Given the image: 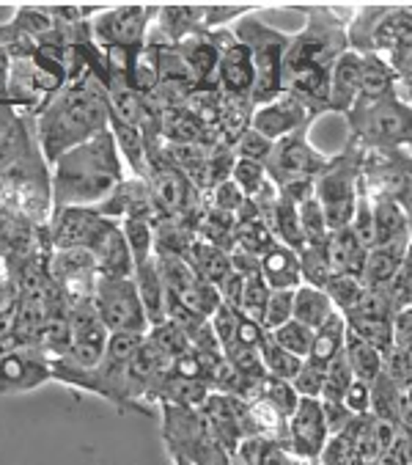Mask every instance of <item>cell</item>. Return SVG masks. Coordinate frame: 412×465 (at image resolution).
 Wrapping results in <instances>:
<instances>
[{
	"label": "cell",
	"mask_w": 412,
	"mask_h": 465,
	"mask_svg": "<svg viewBox=\"0 0 412 465\" xmlns=\"http://www.w3.org/2000/svg\"><path fill=\"white\" fill-rule=\"evenodd\" d=\"M305 28L291 36L283 64V94L297 97L317 119L330 114V77L344 53H349V23L358 6L299 4Z\"/></svg>",
	"instance_id": "6da1fadb"
},
{
	"label": "cell",
	"mask_w": 412,
	"mask_h": 465,
	"mask_svg": "<svg viewBox=\"0 0 412 465\" xmlns=\"http://www.w3.org/2000/svg\"><path fill=\"white\" fill-rule=\"evenodd\" d=\"M111 127L108 88L93 72L69 80L36 114V138L42 157L53 165L69 149L96 138Z\"/></svg>",
	"instance_id": "7a4b0ae2"
},
{
	"label": "cell",
	"mask_w": 412,
	"mask_h": 465,
	"mask_svg": "<svg viewBox=\"0 0 412 465\" xmlns=\"http://www.w3.org/2000/svg\"><path fill=\"white\" fill-rule=\"evenodd\" d=\"M127 171L130 168L108 127L96 138L69 149L50 165L53 210L105 204L127 179Z\"/></svg>",
	"instance_id": "3957f363"
},
{
	"label": "cell",
	"mask_w": 412,
	"mask_h": 465,
	"mask_svg": "<svg viewBox=\"0 0 412 465\" xmlns=\"http://www.w3.org/2000/svg\"><path fill=\"white\" fill-rule=\"evenodd\" d=\"M53 251H88L102 275H135L124 229L93 207H64L50 215Z\"/></svg>",
	"instance_id": "277c9868"
},
{
	"label": "cell",
	"mask_w": 412,
	"mask_h": 465,
	"mask_svg": "<svg viewBox=\"0 0 412 465\" xmlns=\"http://www.w3.org/2000/svg\"><path fill=\"white\" fill-rule=\"evenodd\" d=\"M349 50L379 55L398 74L412 61V6L366 4L355 9L349 23Z\"/></svg>",
	"instance_id": "5b68a950"
},
{
	"label": "cell",
	"mask_w": 412,
	"mask_h": 465,
	"mask_svg": "<svg viewBox=\"0 0 412 465\" xmlns=\"http://www.w3.org/2000/svg\"><path fill=\"white\" fill-rule=\"evenodd\" d=\"M231 34L250 50L253 69H256V88H253V105H267L283 94V64L291 47V34H283L267 25L256 12L237 20Z\"/></svg>",
	"instance_id": "8992f818"
},
{
	"label": "cell",
	"mask_w": 412,
	"mask_h": 465,
	"mask_svg": "<svg viewBox=\"0 0 412 465\" xmlns=\"http://www.w3.org/2000/svg\"><path fill=\"white\" fill-rule=\"evenodd\" d=\"M363 160L366 149L355 141H347L341 154L330 157V165L317 176V202L328 218L330 232L352 226L363 191Z\"/></svg>",
	"instance_id": "52a82bcc"
},
{
	"label": "cell",
	"mask_w": 412,
	"mask_h": 465,
	"mask_svg": "<svg viewBox=\"0 0 412 465\" xmlns=\"http://www.w3.org/2000/svg\"><path fill=\"white\" fill-rule=\"evenodd\" d=\"M349 141L363 149H409L412 146V105L398 94L377 103H358L347 116Z\"/></svg>",
	"instance_id": "ba28073f"
},
{
	"label": "cell",
	"mask_w": 412,
	"mask_h": 465,
	"mask_svg": "<svg viewBox=\"0 0 412 465\" xmlns=\"http://www.w3.org/2000/svg\"><path fill=\"white\" fill-rule=\"evenodd\" d=\"M93 309L111 333L146 336L152 331L135 275H102L93 295Z\"/></svg>",
	"instance_id": "9c48e42d"
},
{
	"label": "cell",
	"mask_w": 412,
	"mask_h": 465,
	"mask_svg": "<svg viewBox=\"0 0 412 465\" xmlns=\"http://www.w3.org/2000/svg\"><path fill=\"white\" fill-rule=\"evenodd\" d=\"M363 191L374 199H390L412 213V154L409 149H366Z\"/></svg>",
	"instance_id": "30bf717a"
},
{
	"label": "cell",
	"mask_w": 412,
	"mask_h": 465,
	"mask_svg": "<svg viewBox=\"0 0 412 465\" xmlns=\"http://www.w3.org/2000/svg\"><path fill=\"white\" fill-rule=\"evenodd\" d=\"M311 127L297 130L294 135L275 143V152L267 163V173L275 188H286L294 182H317V176L330 165V157L311 143Z\"/></svg>",
	"instance_id": "8fae6325"
},
{
	"label": "cell",
	"mask_w": 412,
	"mask_h": 465,
	"mask_svg": "<svg viewBox=\"0 0 412 465\" xmlns=\"http://www.w3.org/2000/svg\"><path fill=\"white\" fill-rule=\"evenodd\" d=\"M160 17V6H108L99 17L91 20V36L93 42L108 47H143L154 23Z\"/></svg>",
	"instance_id": "7c38bea8"
},
{
	"label": "cell",
	"mask_w": 412,
	"mask_h": 465,
	"mask_svg": "<svg viewBox=\"0 0 412 465\" xmlns=\"http://www.w3.org/2000/svg\"><path fill=\"white\" fill-rule=\"evenodd\" d=\"M50 278L69 303V309L93 303L99 284V264L88 251H53L50 256Z\"/></svg>",
	"instance_id": "4fadbf2b"
},
{
	"label": "cell",
	"mask_w": 412,
	"mask_h": 465,
	"mask_svg": "<svg viewBox=\"0 0 412 465\" xmlns=\"http://www.w3.org/2000/svg\"><path fill=\"white\" fill-rule=\"evenodd\" d=\"M201 416L210 427L212 438L231 454H237V449L256 435L253 419H250V402L231 397V394H221L212 391L210 400L203 402Z\"/></svg>",
	"instance_id": "5bb4252c"
},
{
	"label": "cell",
	"mask_w": 412,
	"mask_h": 465,
	"mask_svg": "<svg viewBox=\"0 0 412 465\" xmlns=\"http://www.w3.org/2000/svg\"><path fill=\"white\" fill-rule=\"evenodd\" d=\"M53 381V361L34 350L17 347L0 355V394H23L34 391Z\"/></svg>",
	"instance_id": "9a60e30c"
},
{
	"label": "cell",
	"mask_w": 412,
	"mask_h": 465,
	"mask_svg": "<svg viewBox=\"0 0 412 465\" xmlns=\"http://www.w3.org/2000/svg\"><path fill=\"white\" fill-rule=\"evenodd\" d=\"M330 440V427L322 411V400H299L294 416L289 419V449L308 462H317Z\"/></svg>",
	"instance_id": "2e32d148"
},
{
	"label": "cell",
	"mask_w": 412,
	"mask_h": 465,
	"mask_svg": "<svg viewBox=\"0 0 412 465\" xmlns=\"http://www.w3.org/2000/svg\"><path fill=\"white\" fill-rule=\"evenodd\" d=\"M314 122H317V116L291 94H280L278 100L259 105L253 114V130H259L261 135H267L275 143L294 135L297 130L311 127Z\"/></svg>",
	"instance_id": "e0dca14e"
},
{
	"label": "cell",
	"mask_w": 412,
	"mask_h": 465,
	"mask_svg": "<svg viewBox=\"0 0 412 465\" xmlns=\"http://www.w3.org/2000/svg\"><path fill=\"white\" fill-rule=\"evenodd\" d=\"M218 88L231 100H250L253 103V88H256V69L250 50L237 39L221 58L218 69Z\"/></svg>",
	"instance_id": "ac0fdd59"
},
{
	"label": "cell",
	"mask_w": 412,
	"mask_h": 465,
	"mask_svg": "<svg viewBox=\"0 0 412 465\" xmlns=\"http://www.w3.org/2000/svg\"><path fill=\"white\" fill-rule=\"evenodd\" d=\"M360 88H363V55L349 50L338 58L330 77V114L347 119L360 100Z\"/></svg>",
	"instance_id": "d6986e66"
},
{
	"label": "cell",
	"mask_w": 412,
	"mask_h": 465,
	"mask_svg": "<svg viewBox=\"0 0 412 465\" xmlns=\"http://www.w3.org/2000/svg\"><path fill=\"white\" fill-rule=\"evenodd\" d=\"M409 248H412V237L385 242V245H374L368 251V259H366L363 287L366 290H390L393 282L398 278V272H401V267H404Z\"/></svg>",
	"instance_id": "ffe728a7"
},
{
	"label": "cell",
	"mask_w": 412,
	"mask_h": 465,
	"mask_svg": "<svg viewBox=\"0 0 412 465\" xmlns=\"http://www.w3.org/2000/svg\"><path fill=\"white\" fill-rule=\"evenodd\" d=\"M272 245H278V237H275L270 221L256 207V202L248 199V204L237 215V248L261 259Z\"/></svg>",
	"instance_id": "44dd1931"
},
{
	"label": "cell",
	"mask_w": 412,
	"mask_h": 465,
	"mask_svg": "<svg viewBox=\"0 0 412 465\" xmlns=\"http://www.w3.org/2000/svg\"><path fill=\"white\" fill-rule=\"evenodd\" d=\"M330 262H333V272L338 275H355L363 282V270H366V259H368V245L355 234L352 226L330 232Z\"/></svg>",
	"instance_id": "7402d4cb"
},
{
	"label": "cell",
	"mask_w": 412,
	"mask_h": 465,
	"mask_svg": "<svg viewBox=\"0 0 412 465\" xmlns=\"http://www.w3.org/2000/svg\"><path fill=\"white\" fill-rule=\"evenodd\" d=\"M261 275L272 290H299L302 287V270H299V256L289 245L278 242L261 256Z\"/></svg>",
	"instance_id": "603a6c76"
},
{
	"label": "cell",
	"mask_w": 412,
	"mask_h": 465,
	"mask_svg": "<svg viewBox=\"0 0 412 465\" xmlns=\"http://www.w3.org/2000/svg\"><path fill=\"white\" fill-rule=\"evenodd\" d=\"M135 284H138V292H141V301H143L152 328L162 325L168 320V287L160 275L157 256L135 267Z\"/></svg>",
	"instance_id": "cb8c5ba5"
},
{
	"label": "cell",
	"mask_w": 412,
	"mask_h": 465,
	"mask_svg": "<svg viewBox=\"0 0 412 465\" xmlns=\"http://www.w3.org/2000/svg\"><path fill=\"white\" fill-rule=\"evenodd\" d=\"M187 262L195 270V275L206 284L221 287L231 275V253H226V251H221V248H215L210 242H203V240H198L192 245V251L187 253Z\"/></svg>",
	"instance_id": "d4e9b609"
},
{
	"label": "cell",
	"mask_w": 412,
	"mask_h": 465,
	"mask_svg": "<svg viewBox=\"0 0 412 465\" xmlns=\"http://www.w3.org/2000/svg\"><path fill=\"white\" fill-rule=\"evenodd\" d=\"M347 333H349V325H347V317L344 314H333L322 328H317L314 333V347H311V355L308 361L328 369L347 347Z\"/></svg>",
	"instance_id": "484cf974"
},
{
	"label": "cell",
	"mask_w": 412,
	"mask_h": 465,
	"mask_svg": "<svg viewBox=\"0 0 412 465\" xmlns=\"http://www.w3.org/2000/svg\"><path fill=\"white\" fill-rule=\"evenodd\" d=\"M374 245H385V242H396L404 237H412L409 229V213L404 207H398L390 199H374Z\"/></svg>",
	"instance_id": "4316f807"
},
{
	"label": "cell",
	"mask_w": 412,
	"mask_h": 465,
	"mask_svg": "<svg viewBox=\"0 0 412 465\" xmlns=\"http://www.w3.org/2000/svg\"><path fill=\"white\" fill-rule=\"evenodd\" d=\"M396 85H398V72L379 55L366 53L363 55V88H360L358 103H377L387 94H396Z\"/></svg>",
	"instance_id": "83f0119b"
},
{
	"label": "cell",
	"mask_w": 412,
	"mask_h": 465,
	"mask_svg": "<svg viewBox=\"0 0 412 465\" xmlns=\"http://www.w3.org/2000/svg\"><path fill=\"white\" fill-rule=\"evenodd\" d=\"M404 400H407V391L390 381L385 371L371 383V416L379 419V421H387L393 427H401L404 421Z\"/></svg>",
	"instance_id": "f1b7e54d"
},
{
	"label": "cell",
	"mask_w": 412,
	"mask_h": 465,
	"mask_svg": "<svg viewBox=\"0 0 412 465\" xmlns=\"http://www.w3.org/2000/svg\"><path fill=\"white\" fill-rule=\"evenodd\" d=\"M333 314H336V306L330 303V298H328L325 290L302 284L294 292V320L302 322V325H308L311 331L322 328Z\"/></svg>",
	"instance_id": "f546056e"
},
{
	"label": "cell",
	"mask_w": 412,
	"mask_h": 465,
	"mask_svg": "<svg viewBox=\"0 0 412 465\" xmlns=\"http://www.w3.org/2000/svg\"><path fill=\"white\" fill-rule=\"evenodd\" d=\"M347 361L355 371V381L360 383H374L382 371H385V355L379 350H374L371 344H366L363 339H358L355 333H347Z\"/></svg>",
	"instance_id": "4dcf8cb0"
},
{
	"label": "cell",
	"mask_w": 412,
	"mask_h": 465,
	"mask_svg": "<svg viewBox=\"0 0 412 465\" xmlns=\"http://www.w3.org/2000/svg\"><path fill=\"white\" fill-rule=\"evenodd\" d=\"M278 242L289 245L291 251H302L305 245V234H302V223H299V204L291 202L289 196H278L275 202V210H272V221H270Z\"/></svg>",
	"instance_id": "1f68e13d"
},
{
	"label": "cell",
	"mask_w": 412,
	"mask_h": 465,
	"mask_svg": "<svg viewBox=\"0 0 412 465\" xmlns=\"http://www.w3.org/2000/svg\"><path fill=\"white\" fill-rule=\"evenodd\" d=\"M198 240L231 253L237 248V215H226V213L206 207V213L198 223Z\"/></svg>",
	"instance_id": "d6a6232c"
},
{
	"label": "cell",
	"mask_w": 412,
	"mask_h": 465,
	"mask_svg": "<svg viewBox=\"0 0 412 465\" xmlns=\"http://www.w3.org/2000/svg\"><path fill=\"white\" fill-rule=\"evenodd\" d=\"M157 267H160V275H162L168 292L176 295L179 301H187L195 292V287L201 284V278L195 275L190 262L181 256H157Z\"/></svg>",
	"instance_id": "836d02e7"
},
{
	"label": "cell",
	"mask_w": 412,
	"mask_h": 465,
	"mask_svg": "<svg viewBox=\"0 0 412 465\" xmlns=\"http://www.w3.org/2000/svg\"><path fill=\"white\" fill-rule=\"evenodd\" d=\"M328 242H322V245H302V251L297 253L299 256V270H302V284L317 287V290L328 287V282L333 278V262H330Z\"/></svg>",
	"instance_id": "e575fe53"
},
{
	"label": "cell",
	"mask_w": 412,
	"mask_h": 465,
	"mask_svg": "<svg viewBox=\"0 0 412 465\" xmlns=\"http://www.w3.org/2000/svg\"><path fill=\"white\" fill-rule=\"evenodd\" d=\"M401 312L398 301L393 298L390 290H366L360 303L347 314V320H379V322H393L396 314Z\"/></svg>",
	"instance_id": "d590c367"
},
{
	"label": "cell",
	"mask_w": 412,
	"mask_h": 465,
	"mask_svg": "<svg viewBox=\"0 0 412 465\" xmlns=\"http://www.w3.org/2000/svg\"><path fill=\"white\" fill-rule=\"evenodd\" d=\"M261 363L267 369V375L275 378V381H286V383H294L297 375H299V369L305 366L302 358H297L294 352L283 350L280 344H275L272 339L264 341L261 347Z\"/></svg>",
	"instance_id": "8d00e7d4"
},
{
	"label": "cell",
	"mask_w": 412,
	"mask_h": 465,
	"mask_svg": "<svg viewBox=\"0 0 412 465\" xmlns=\"http://www.w3.org/2000/svg\"><path fill=\"white\" fill-rule=\"evenodd\" d=\"M124 229V237H127V245H130V253L135 259V267L154 259V221L149 218H130L122 223Z\"/></svg>",
	"instance_id": "74e56055"
},
{
	"label": "cell",
	"mask_w": 412,
	"mask_h": 465,
	"mask_svg": "<svg viewBox=\"0 0 412 465\" xmlns=\"http://www.w3.org/2000/svg\"><path fill=\"white\" fill-rule=\"evenodd\" d=\"M325 292H328L330 303L336 306V312L347 317L360 303L366 287H363L360 278H355V275H338V272H333V278L328 282Z\"/></svg>",
	"instance_id": "f35d334b"
},
{
	"label": "cell",
	"mask_w": 412,
	"mask_h": 465,
	"mask_svg": "<svg viewBox=\"0 0 412 465\" xmlns=\"http://www.w3.org/2000/svg\"><path fill=\"white\" fill-rule=\"evenodd\" d=\"M314 333H317V331H311L308 325L291 320V322H286L283 328L272 331L270 339H272L275 344H280L283 350L294 352L297 358L308 361V355H311V347H314Z\"/></svg>",
	"instance_id": "ab89813d"
},
{
	"label": "cell",
	"mask_w": 412,
	"mask_h": 465,
	"mask_svg": "<svg viewBox=\"0 0 412 465\" xmlns=\"http://www.w3.org/2000/svg\"><path fill=\"white\" fill-rule=\"evenodd\" d=\"M349 333H355L358 339H363L366 344H371L374 350H379L382 355H387L396 347V336H393V322H379V320H347Z\"/></svg>",
	"instance_id": "60d3db41"
},
{
	"label": "cell",
	"mask_w": 412,
	"mask_h": 465,
	"mask_svg": "<svg viewBox=\"0 0 412 465\" xmlns=\"http://www.w3.org/2000/svg\"><path fill=\"white\" fill-rule=\"evenodd\" d=\"M299 223H302L305 245H322L330 240V226H328V218H325L317 196L299 204Z\"/></svg>",
	"instance_id": "b9f144b4"
},
{
	"label": "cell",
	"mask_w": 412,
	"mask_h": 465,
	"mask_svg": "<svg viewBox=\"0 0 412 465\" xmlns=\"http://www.w3.org/2000/svg\"><path fill=\"white\" fill-rule=\"evenodd\" d=\"M231 179L240 184L242 193H245L248 199H256V196L267 188V184L272 182L270 173H267V165L253 163V160H240V157H237V165H234Z\"/></svg>",
	"instance_id": "7bdbcfd3"
},
{
	"label": "cell",
	"mask_w": 412,
	"mask_h": 465,
	"mask_svg": "<svg viewBox=\"0 0 412 465\" xmlns=\"http://www.w3.org/2000/svg\"><path fill=\"white\" fill-rule=\"evenodd\" d=\"M355 383V371L347 361V352H341L330 366H328V381H325V394L322 400H341L347 397V391Z\"/></svg>",
	"instance_id": "ee69618b"
},
{
	"label": "cell",
	"mask_w": 412,
	"mask_h": 465,
	"mask_svg": "<svg viewBox=\"0 0 412 465\" xmlns=\"http://www.w3.org/2000/svg\"><path fill=\"white\" fill-rule=\"evenodd\" d=\"M270 298H272V287L264 282V275L248 278L245 298H242V314L264 325V314H267Z\"/></svg>",
	"instance_id": "f6af8a7d"
},
{
	"label": "cell",
	"mask_w": 412,
	"mask_h": 465,
	"mask_svg": "<svg viewBox=\"0 0 412 465\" xmlns=\"http://www.w3.org/2000/svg\"><path fill=\"white\" fill-rule=\"evenodd\" d=\"M206 204L218 213H226V215H240V210L248 204V196L242 193V188L234 179H229V182L218 184L215 191L206 193Z\"/></svg>",
	"instance_id": "bcb514c9"
},
{
	"label": "cell",
	"mask_w": 412,
	"mask_h": 465,
	"mask_svg": "<svg viewBox=\"0 0 412 465\" xmlns=\"http://www.w3.org/2000/svg\"><path fill=\"white\" fill-rule=\"evenodd\" d=\"M325 381H328V369L305 361V366L299 369L297 381L291 383L294 391L299 394V400H322L325 394Z\"/></svg>",
	"instance_id": "7dc6e473"
},
{
	"label": "cell",
	"mask_w": 412,
	"mask_h": 465,
	"mask_svg": "<svg viewBox=\"0 0 412 465\" xmlns=\"http://www.w3.org/2000/svg\"><path fill=\"white\" fill-rule=\"evenodd\" d=\"M234 152H237L240 160H253V163L267 165L270 157H272V152H275V141H270L267 135H261L259 130L250 127V130L240 138V143L234 146Z\"/></svg>",
	"instance_id": "c3c4849f"
},
{
	"label": "cell",
	"mask_w": 412,
	"mask_h": 465,
	"mask_svg": "<svg viewBox=\"0 0 412 465\" xmlns=\"http://www.w3.org/2000/svg\"><path fill=\"white\" fill-rule=\"evenodd\" d=\"M294 292H289V290H272V298H270V306H267V314H264L267 333H272V331H278V328H283L286 322L294 320Z\"/></svg>",
	"instance_id": "681fc988"
},
{
	"label": "cell",
	"mask_w": 412,
	"mask_h": 465,
	"mask_svg": "<svg viewBox=\"0 0 412 465\" xmlns=\"http://www.w3.org/2000/svg\"><path fill=\"white\" fill-rule=\"evenodd\" d=\"M261 397H264L270 405H275L286 419H291V416H294V411H297V405H299V394L294 391V386H291V383H286V381H275V378H270V381H267V386H264Z\"/></svg>",
	"instance_id": "f907efd6"
},
{
	"label": "cell",
	"mask_w": 412,
	"mask_h": 465,
	"mask_svg": "<svg viewBox=\"0 0 412 465\" xmlns=\"http://www.w3.org/2000/svg\"><path fill=\"white\" fill-rule=\"evenodd\" d=\"M210 322H212V331H215V336H218V341H221L223 352H226V350H231V347H234V341H237V331H240V322H242V312H240V309H231V306H226V303H223V309H221Z\"/></svg>",
	"instance_id": "816d5d0a"
},
{
	"label": "cell",
	"mask_w": 412,
	"mask_h": 465,
	"mask_svg": "<svg viewBox=\"0 0 412 465\" xmlns=\"http://www.w3.org/2000/svg\"><path fill=\"white\" fill-rule=\"evenodd\" d=\"M352 229L368 248H374V202H371V196L366 191H360L358 210H355V218H352Z\"/></svg>",
	"instance_id": "f5cc1de1"
},
{
	"label": "cell",
	"mask_w": 412,
	"mask_h": 465,
	"mask_svg": "<svg viewBox=\"0 0 412 465\" xmlns=\"http://www.w3.org/2000/svg\"><path fill=\"white\" fill-rule=\"evenodd\" d=\"M322 411H325V419H328V427H330V435L347 430L358 416L341 402V400H322Z\"/></svg>",
	"instance_id": "db71d44e"
},
{
	"label": "cell",
	"mask_w": 412,
	"mask_h": 465,
	"mask_svg": "<svg viewBox=\"0 0 412 465\" xmlns=\"http://www.w3.org/2000/svg\"><path fill=\"white\" fill-rule=\"evenodd\" d=\"M390 292H393V298L398 301L401 309H409L412 306V248H409V253L404 259V267H401L398 278L393 282Z\"/></svg>",
	"instance_id": "11a10c76"
},
{
	"label": "cell",
	"mask_w": 412,
	"mask_h": 465,
	"mask_svg": "<svg viewBox=\"0 0 412 465\" xmlns=\"http://www.w3.org/2000/svg\"><path fill=\"white\" fill-rule=\"evenodd\" d=\"M344 405L355 413V416H371V386L355 381L352 389L344 397Z\"/></svg>",
	"instance_id": "9f6ffc18"
},
{
	"label": "cell",
	"mask_w": 412,
	"mask_h": 465,
	"mask_svg": "<svg viewBox=\"0 0 412 465\" xmlns=\"http://www.w3.org/2000/svg\"><path fill=\"white\" fill-rule=\"evenodd\" d=\"M17 114L12 105H0V152H4L9 143L15 146V138H17Z\"/></svg>",
	"instance_id": "6f0895ef"
},
{
	"label": "cell",
	"mask_w": 412,
	"mask_h": 465,
	"mask_svg": "<svg viewBox=\"0 0 412 465\" xmlns=\"http://www.w3.org/2000/svg\"><path fill=\"white\" fill-rule=\"evenodd\" d=\"M393 336H396V347L401 350H412V306L401 309L393 320Z\"/></svg>",
	"instance_id": "680465c9"
},
{
	"label": "cell",
	"mask_w": 412,
	"mask_h": 465,
	"mask_svg": "<svg viewBox=\"0 0 412 465\" xmlns=\"http://www.w3.org/2000/svg\"><path fill=\"white\" fill-rule=\"evenodd\" d=\"M396 94L407 103V105H412V64L398 74V85H396Z\"/></svg>",
	"instance_id": "91938a15"
},
{
	"label": "cell",
	"mask_w": 412,
	"mask_h": 465,
	"mask_svg": "<svg viewBox=\"0 0 412 465\" xmlns=\"http://www.w3.org/2000/svg\"><path fill=\"white\" fill-rule=\"evenodd\" d=\"M0 61H4V58H0ZM0 85H6V77L4 74H0Z\"/></svg>",
	"instance_id": "94428289"
},
{
	"label": "cell",
	"mask_w": 412,
	"mask_h": 465,
	"mask_svg": "<svg viewBox=\"0 0 412 465\" xmlns=\"http://www.w3.org/2000/svg\"><path fill=\"white\" fill-rule=\"evenodd\" d=\"M409 229H412V213H409Z\"/></svg>",
	"instance_id": "6125c7cd"
},
{
	"label": "cell",
	"mask_w": 412,
	"mask_h": 465,
	"mask_svg": "<svg viewBox=\"0 0 412 465\" xmlns=\"http://www.w3.org/2000/svg\"><path fill=\"white\" fill-rule=\"evenodd\" d=\"M409 154H412V146H409Z\"/></svg>",
	"instance_id": "be15d7a7"
}]
</instances>
